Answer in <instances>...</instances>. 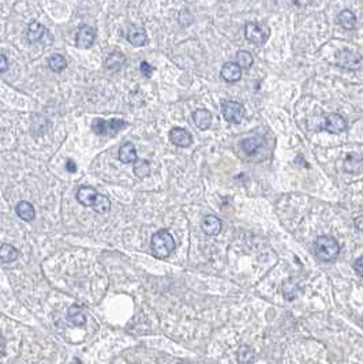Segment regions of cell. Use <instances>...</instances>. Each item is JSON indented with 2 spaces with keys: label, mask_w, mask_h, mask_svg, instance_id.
<instances>
[{
  "label": "cell",
  "mask_w": 363,
  "mask_h": 364,
  "mask_svg": "<svg viewBox=\"0 0 363 364\" xmlns=\"http://www.w3.org/2000/svg\"><path fill=\"white\" fill-rule=\"evenodd\" d=\"M152 248L156 257L166 258L175 250V240L168 231H159L152 238Z\"/></svg>",
  "instance_id": "1"
},
{
  "label": "cell",
  "mask_w": 363,
  "mask_h": 364,
  "mask_svg": "<svg viewBox=\"0 0 363 364\" xmlns=\"http://www.w3.org/2000/svg\"><path fill=\"white\" fill-rule=\"evenodd\" d=\"M127 121L122 119H111V120H104V119H94L91 123V130L96 135L101 137H113L119 131H122L124 127H127Z\"/></svg>",
  "instance_id": "2"
},
{
  "label": "cell",
  "mask_w": 363,
  "mask_h": 364,
  "mask_svg": "<svg viewBox=\"0 0 363 364\" xmlns=\"http://www.w3.org/2000/svg\"><path fill=\"white\" fill-rule=\"evenodd\" d=\"M340 253V246L339 243L332 238V236H320L315 243V254L321 261H333Z\"/></svg>",
  "instance_id": "3"
},
{
  "label": "cell",
  "mask_w": 363,
  "mask_h": 364,
  "mask_svg": "<svg viewBox=\"0 0 363 364\" xmlns=\"http://www.w3.org/2000/svg\"><path fill=\"white\" fill-rule=\"evenodd\" d=\"M271 36V29L264 23L247 22L245 25V37L256 45H264Z\"/></svg>",
  "instance_id": "4"
},
{
  "label": "cell",
  "mask_w": 363,
  "mask_h": 364,
  "mask_svg": "<svg viewBox=\"0 0 363 364\" xmlns=\"http://www.w3.org/2000/svg\"><path fill=\"white\" fill-rule=\"evenodd\" d=\"M221 113L230 123H241L246 115L245 106L238 101H224L221 104Z\"/></svg>",
  "instance_id": "5"
},
{
  "label": "cell",
  "mask_w": 363,
  "mask_h": 364,
  "mask_svg": "<svg viewBox=\"0 0 363 364\" xmlns=\"http://www.w3.org/2000/svg\"><path fill=\"white\" fill-rule=\"evenodd\" d=\"M336 62L339 67L347 70H361L363 69V58L358 53H354L353 51L343 49L337 53Z\"/></svg>",
  "instance_id": "6"
},
{
  "label": "cell",
  "mask_w": 363,
  "mask_h": 364,
  "mask_svg": "<svg viewBox=\"0 0 363 364\" xmlns=\"http://www.w3.org/2000/svg\"><path fill=\"white\" fill-rule=\"evenodd\" d=\"M96 40V30L89 25H82L75 36V45L80 49H88L93 45Z\"/></svg>",
  "instance_id": "7"
},
{
  "label": "cell",
  "mask_w": 363,
  "mask_h": 364,
  "mask_svg": "<svg viewBox=\"0 0 363 364\" xmlns=\"http://www.w3.org/2000/svg\"><path fill=\"white\" fill-rule=\"evenodd\" d=\"M126 38L134 47H144V45L148 44V40H149L144 27L135 26V25H131L128 27L127 33H126Z\"/></svg>",
  "instance_id": "8"
},
{
  "label": "cell",
  "mask_w": 363,
  "mask_h": 364,
  "mask_svg": "<svg viewBox=\"0 0 363 364\" xmlns=\"http://www.w3.org/2000/svg\"><path fill=\"white\" fill-rule=\"evenodd\" d=\"M170 141L178 148H188L192 143V137L191 134L184 128L174 127L170 131Z\"/></svg>",
  "instance_id": "9"
},
{
  "label": "cell",
  "mask_w": 363,
  "mask_h": 364,
  "mask_svg": "<svg viewBox=\"0 0 363 364\" xmlns=\"http://www.w3.org/2000/svg\"><path fill=\"white\" fill-rule=\"evenodd\" d=\"M326 131L332 132V134H340V132L347 130V121L344 120V117L339 113H329L325 117V126H324Z\"/></svg>",
  "instance_id": "10"
},
{
  "label": "cell",
  "mask_w": 363,
  "mask_h": 364,
  "mask_svg": "<svg viewBox=\"0 0 363 364\" xmlns=\"http://www.w3.org/2000/svg\"><path fill=\"white\" fill-rule=\"evenodd\" d=\"M220 75L221 78L225 81V82H238V81L242 78V69L241 66L238 63H224L223 67H221V71H220Z\"/></svg>",
  "instance_id": "11"
},
{
  "label": "cell",
  "mask_w": 363,
  "mask_h": 364,
  "mask_svg": "<svg viewBox=\"0 0 363 364\" xmlns=\"http://www.w3.org/2000/svg\"><path fill=\"white\" fill-rule=\"evenodd\" d=\"M98 195L93 187H88V185H82L78 188L77 191V201L80 202L82 206H86V207H93L94 202H96V198Z\"/></svg>",
  "instance_id": "12"
},
{
  "label": "cell",
  "mask_w": 363,
  "mask_h": 364,
  "mask_svg": "<svg viewBox=\"0 0 363 364\" xmlns=\"http://www.w3.org/2000/svg\"><path fill=\"white\" fill-rule=\"evenodd\" d=\"M191 117L194 126L197 127L198 130H201V131L208 130L210 124H212V113L208 109H197V111L192 112Z\"/></svg>",
  "instance_id": "13"
},
{
  "label": "cell",
  "mask_w": 363,
  "mask_h": 364,
  "mask_svg": "<svg viewBox=\"0 0 363 364\" xmlns=\"http://www.w3.org/2000/svg\"><path fill=\"white\" fill-rule=\"evenodd\" d=\"M119 160L123 164H134L138 160L137 149L133 142H126L119 149Z\"/></svg>",
  "instance_id": "14"
},
{
  "label": "cell",
  "mask_w": 363,
  "mask_h": 364,
  "mask_svg": "<svg viewBox=\"0 0 363 364\" xmlns=\"http://www.w3.org/2000/svg\"><path fill=\"white\" fill-rule=\"evenodd\" d=\"M201 228L206 235L214 236V235H219L221 231V221L216 216H206L201 222Z\"/></svg>",
  "instance_id": "15"
},
{
  "label": "cell",
  "mask_w": 363,
  "mask_h": 364,
  "mask_svg": "<svg viewBox=\"0 0 363 364\" xmlns=\"http://www.w3.org/2000/svg\"><path fill=\"white\" fill-rule=\"evenodd\" d=\"M124 64H126V56L119 51L109 53L107 60H105V67L109 71H119Z\"/></svg>",
  "instance_id": "16"
},
{
  "label": "cell",
  "mask_w": 363,
  "mask_h": 364,
  "mask_svg": "<svg viewBox=\"0 0 363 364\" xmlns=\"http://www.w3.org/2000/svg\"><path fill=\"white\" fill-rule=\"evenodd\" d=\"M15 211L16 214L19 218H22L23 221L26 222H30L34 220V217H36V211H34V207H33L32 203H29L26 201H22L19 202L15 207Z\"/></svg>",
  "instance_id": "17"
},
{
  "label": "cell",
  "mask_w": 363,
  "mask_h": 364,
  "mask_svg": "<svg viewBox=\"0 0 363 364\" xmlns=\"http://www.w3.org/2000/svg\"><path fill=\"white\" fill-rule=\"evenodd\" d=\"M45 32H47V29H45V26L41 25L40 22L37 21L32 22V23H29V26H27V33H26L27 40H29V42L40 41V40L43 38L44 34H45Z\"/></svg>",
  "instance_id": "18"
},
{
  "label": "cell",
  "mask_w": 363,
  "mask_h": 364,
  "mask_svg": "<svg viewBox=\"0 0 363 364\" xmlns=\"http://www.w3.org/2000/svg\"><path fill=\"white\" fill-rule=\"evenodd\" d=\"M69 319L74 323V325H77V326H82V325H85L86 321H88L85 310H84L82 307L77 306V304L70 307Z\"/></svg>",
  "instance_id": "19"
},
{
  "label": "cell",
  "mask_w": 363,
  "mask_h": 364,
  "mask_svg": "<svg viewBox=\"0 0 363 364\" xmlns=\"http://www.w3.org/2000/svg\"><path fill=\"white\" fill-rule=\"evenodd\" d=\"M48 67L51 71L54 73H62L66 67H67V60L63 55L60 53H54L51 58L48 59Z\"/></svg>",
  "instance_id": "20"
},
{
  "label": "cell",
  "mask_w": 363,
  "mask_h": 364,
  "mask_svg": "<svg viewBox=\"0 0 363 364\" xmlns=\"http://www.w3.org/2000/svg\"><path fill=\"white\" fill-rule=\"evenodd\" d=\"M337 21L339 23L342 25L344 29H348V30H351L355 27V23H357V16L354 14L353 11L350 10H343L339 16H337Z\"/></svg>",
  "instance_id": "21"
},
{
  "label": "cell",
  "mask_w": 363,
  "mask_h": 364,
  "mask_svg": "<svg viewBox=\"0 0 363 364\" xmlns=\"http://www.w3.org/2000/svg\"><path fill=\"white\" fill-rule=\"evenodd\" d=\"M18 258V251L15 247H12L10 244H1L0 247V261L1 264H10L12 261Z\"/></svg>",
  "instance_id": "22"
},
{
  "label": "cell",
  "mask_w": 363,
  "mask_h": 364,
  "mask_svg": "<svg viewBox=\"0 0 363 364\" xmlns=\"http://www.w3.org/2000/svg\"><path fill=\"white\" fill-rule=\"evenodd\" d=\"M344 168L347 172H361L363 171V159L357 154H350L344 163Z\"/></svg>",
  "instance_id": "23"
},
{
  "label": "cell",
  "mask_w": 363,
  "mask_h": 364,
  "mask_svg": "<svg viewBox=\"0 0 363 364\" xmlns=\"http://www.w3.org/2000/svg\"><path fill=\"white\" fill-rule=\"evenodd\" d=\"M134 175L139 178V179H144L148 178L150 175V164L148 160H137L134 163Z\"/></svg>",
  "instance_id": "24"
},
{
  "label": "cell",
  "mask_w": 363,
  "mask_h": 364,
  "mask_svg": "<svg viewBox=\"0 0 363 364\" xmlns=\"http://www.w3.org/2000/svg\"><path fill=\"white\" fill-rule=\"evenodd\" d=\"M236 63L241 66V69H250L253 63H254V58L249 51L241 49L239 52L236 53Z\"/></svg>",
  "instance_id": "25"
},
{
  "label": "cell",
  "mask_w": 363,
  "mask_h": 364,
  "mask_svg": "<svg viewBox=\"0 0 363 364\" xmlns=\"http://www.w3.org/2000/svg\"><path fill=\"white\" fill-rule=\"evenodd\" d=\"M111 209V201H109V198L105 195H102V194H98L96 198V202H94V205H93V210L98 213V214H104V213H107L108 210Z\"/></svg>",
  "instance_id": "26"
},
{
  "label": "cell",
  "mask_w": 363,
  "mask_h": 364,
  "mask_svg": "<svg viewBox=\"0 0 363 364\" xmlns=\"http://www.w3.org/2000/svg\"><path fill=\"white\" fill-rule=\"evenodd\" d=\"M256 359L257 356L254 354V351L249 348V347H242L239 354H238V360H239L241 364H251L256 362Z\"/></svg>",
  "instance_id": "27"
},
{
  "label": "cell",
  "mask_w": 363,
  "mask_h": 364,
  "mask_svg": "<svg viewBox=\"0 0 363 364\" xmlns=\"http://www.w3.org/2000/svg\"><path fill=\"white\" fill-rule=\"evenodd\" d=\"M261 146V142H260V139L256 137L253 138H247L245 139L243 142H242V149L245 150L247 154H254L257 152V149Z\"/></svg>",
  "instance_id": "28"
},
{
  "label": "cell",
  "mask_w": 363,
  "mask_h": 364,
  "mask_svg": "<svg viewBox=\"0 0 363 364\" xmlns=\"http://www.w3.org/2000/svg\"><path fill=\"white\" fill-rule=\"evenodd\" d=\"M33 121L38 123V126H32L33 131L38 132V134H44V132L47 131V128H48V120L45 117L41 116V115H34L33 116Z\"/></svg>",
  "instance_id": "29"
},
{
  "label": "cell",
  "mask_w": 363,
  "mask_h": 364,
  "mask_svg": "<svg viewBox=\"0 0 363 364\" xmlns=\"http://www.w3.org/2000/svg\"><path fill=\"white\" fill-rule=\"evenodd\" d=\"M139 70H141L142 75L146 77V78H150V77L153 75V71H155L153 66H150L148 62H141V64H139Z\"/></svg>",
  "instance_id": "30"
},
{
  "label": "cell",
  "mask_w": 363,
  "mask_h": 364,
  "mask_svg": "<svg viewBox=\"0 0 363 364\" xmlns=\"http://www.w3.org/2000/svg\"><path fill=\"white\" fill-rule=\"evenodd\" d=\"M354 269L357 270V273L359 275H362L363 277V255L362 257H359L355 262H354Z\"/></svg>",
  "instance_id": "31"
},
{
  "label": "cell",
  "mask_w": 363,
  "mask_h": 364,
  "mask_svg": "<svg viewBox=\"0 0 363 364\" xmlns=\"http://www.w3.org/2000/svg\"><path fill=\"white\" fill-rule=\"evenodd\" d=\"M7 70H8V62H7L4 53H1L0 55V73H5Z\"/></svg>",
  "instance_id": "32"
},
{
  "label": "cell",
  "mask_w": 363,
  "mask_h": 364,
  "mask_svg": "<svg viewBox=\"0 0 363 364\" xmlns=\"http://www.w3.org/2000/svg\"><path fill=\"white\" fill-rule=\"evenodd\" d=\"M66 169L69 171V172H71V174H74V172H77V164L73 161V160H69L67 163H66Z\"/></svg>",
  "instance_id": "33"
},
{
  "label": "cell",
  "mask_w": 363,
  "mask_h": 364,
  "mask_svg": "<svg viewBox=\"0 0 363 364\" xmlns=\"http://www.w3.org/2000/svg\"><path fill=\"white\" fill-rule=\"evenodd\" d=\"M311 1H313V0H295V3L298 5H307L310 4Z\"/></svg>",
  "instance_id": "34"
},
{
  "label": "cell",
  "mask_w": 363,
  "mask_h": 364,
  "mask_svg": "<svg viewBox=\"0 0 363 364\" xmlns=\"http://www.w3.org/2000/svg\"><path fill=\"white\" fill-rule=\"evenodd\" d=\"M181 364H187V363H181Z\"/></svg>",
  "instance_id": "35"
}]
</instances>
